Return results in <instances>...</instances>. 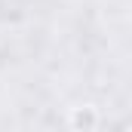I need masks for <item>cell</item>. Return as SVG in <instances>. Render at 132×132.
Wrapping results in <instances>:
<instances>
[{
	"label": "cell",
	"instance_id": "1",
	"mask_svg": "<svg viewBox=\"0 0 132 132\" xmlns=\"http://www.w3.org/2000/svg\"><path fill=\"white\" fill-rule=\"evenodd\" d=\"M68 123L74 132H95L98 129V108L95 104H77V108H71Z\"/></svg>",
	"mask_w": 132,
	"mask_h": 132
}]
</instances>
